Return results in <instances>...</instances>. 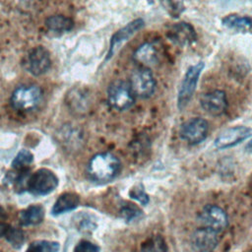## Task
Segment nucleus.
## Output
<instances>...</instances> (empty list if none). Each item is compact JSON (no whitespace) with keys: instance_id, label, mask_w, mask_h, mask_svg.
<instances>
[{"instance_id":"nucleus-1","label":"nucleus","mask_w":252,"mask_h":252,"mask_svg":"<svg viewBox=\"0 0 252 252\" xmlns=\"http://www.w3.org/2000/svg\"><path fill=\"white\" fill-rule=\"evenodd\" d=\"M121 169L118 158L111 153H98L88 163V175L96 182H108L115 178Z\"/></svg>"},{"instance_id":"nucleus-2","label":"nucleus","mask_w":252,"mask_h":252,"mask_svg":"<svg viewBox=\"0 0 252 252\" xmlns=\"http://www.w3.org/2000/svg\"><path fill=\"white\" fill-rule=\"evenodd\" d=\"M42 91L36 85H25L16 88L10 97L14 109L31 111L35 109L42 100Z\"/></svg>"},{"instance_id":"nucleus-3","label":"nucleus","mask_w":252,"mask_h":252,"mask_svg":"<svg viewBox=\"0 0 252 252\" xmlns=\"http://www.w3.org/2000/svg\"><path fill=\"white\" fill-rule=\"evenodd\" d=\"M57 186V176L53 171L47 168L37 169L26 180V189L34 196L50 194Z\"/></svg>"},{"instance_id":"nucleus-4","label":"nucleus","mask_w":252,"mask_h":252,"mask_svg":"<svg viewBox=\"0 0 252 252\" xmlns=\"http://www.w3.org/2000/svg\"><path fill=\"white\" fill-rule=\"evenodd\" d=\"M135 98L130 85L126 81H113L107 88V101L113 109L126 110L134 104Z\"/></svg>"},{"instance_id":"nucleus-5","label":"nucleus","mask_w":252,"mask_h":252,"mask_svg":"<svg viewBox=\"0 0 252 252\" xmlns=\"http://www.w3.org/2000/svg\"><path fill=\"white\" fill-rule=\"evenodd\" d=\"M128 83L134 96L138 98H149L156 91V80L150 68L140 66L135 69Z\"/></svg>"},{"instance_id":"nucleus-6","label":"nucleus","mask_w":252,"mask_h":252,"mask_svg":"<svg viewBox=\"0 0 252 252\" xmlns=\"http://www.w3.org/2000/svg\"><path fill=\"white\" fill-rule=\"evenodd\" d=\"M23 68L32 76H41L51 67L48 50L43 46H35L28 51L23 59Z\"/></svg>"},{"instance_id":"nucleus-7","label":"nucleus","mask_w":252,"mask_h":252,"mask_svg":"<svg viewBox=\"0 0 252 252\" xmlns=\"http://www.w3.org/2000/svg\"><path fill=\"white\" fill-rule=\"evenodd\" d=\"M204 66L203 62H198L187 69L177 94V106L179 109H183L192 98Z\"/></svg>"},{"instance_id":"nucleus-8","label":"nucleus","mask_w":252,"mask_h":252,"mask_svg":"<svg viewBox=\"0 0 252 252\" xmlns=\"http://www.w3.org/2000/svg\"><path fill=\"white\" fill-rule=\"evenodd\" d=\"M209 124L200 117H195L184 122L180 128V137L182 140L191 145L203 142L208 135Z\"/></svg>"},{"instance_id":"nucleus-9","label":"nucleus","mask_w":252,"mask_h":252,"mask_svg":"<svg viewBox=\"0 0 252 252\" xmlns=\"http://www.w3.org/2000/svg\"><path fill=\"white\" fill-rule=\"evenodd\" d=\"M252 136V128L235 126L220 132L215 139V147L219 150L234 147Z\"/></svg>"},{"instance_id":"nucleus-10","label":"nucleus","mask_w":252,"mask_h":252,"mask_svg":"<svg viewBox=\"0 0 252 252\" xmlns=\"http://www.w3.org/2000/svg\"><path fill=\"white\" fill-rule=\"evenodd\" d=\"M202 226L220 232L223 230L228 222L225 212L217 205L206 206L199 216Z\"/></svg>"},{"instance_id":"nucleus-11","label":"nucleus","mask_w":252,"mask_h":252,"mask_svg":"<svg viewBox=\"0 0 252 252\" xmlns=\"http://www.w3.org/2000/svg\"><path fill=\"white\" fill-rule=\"evenodd\" d=\"M144 25L145 23L142 19H136L118 30L110 39V45L106 59L111 58L126 41H128L137 32H139L144 27Z\"/></svg>"},{"instance_id":"nucleus-12","label":"nucleus","mask_w":252,"mask_h":252,"mask_svg":"<svg viewBox=\"0 0 252 252\" xmlns=\"http://www.w3.org/2000/svg\"><path fill=\"white\" fill-rule=\"evenodd\" d=\"M133 59L141 67L150 68L159 63L161 50L156 42H145L134 51Z\"/></svg>"},{"instance_id":"nucleus-13","label":"nucleus","mask_w":252,"mask_h":252,"mask_svg":"<svg viewBox=\"0 0 252 252\" xmlns=\"http://www.w3.org/2000/svg\"><path fill=\"white\" fill-rule=\"evenodd\" d=\"M202 108L211 115H220L227 108V99L225 93L220 90H214L203 94L200 98Z\"/></svg>"},{"instance_id":"nucleus-14","label":"nucleus","mask_w":252,"mask_h":252,"mask_svg":"<svg viewBox=\"0 0 252 252\" xmlns=\"http://www.w3.org/2000/svg\"><path fill=\"white\" fill-rule=\"evenodd\" d=\"M218 242V232L204 226L196 229L191 236L192 246L198 252H212Z\"/></svg>"},{"instance_id":"nucleus-15","label":"nucleus","mask_w":252,"mask_h":252,"mask_svg":"<svg viewBox=\"0 0 252 252\" xmlns=\"http://www.w3.org/2000/svg\"><path fill=\"white\" fill-rule=\"evenodd\" d=\"M168 36L174 43L180 46L190 45L197 38L194 28L190 24L184 22L173 25L168 31Z\"/></svg>"},{"instance_id":"nucleus-16","label":"nucleus","mask_w":252,"mask_h":252,"mask_svg":"<svg viewBox=\"0 0 252 252\" xmlns=\"http://www.w3.org/2000/svg\"><path fill=\"white\" fill-rule=\"evenodd\" d=\"M80 204V197L72 192L61 194L55 201L51 213L52 215H60L75 210Z\"/></svg>"},{"instance_id":"nucleus-17","label":"nucleus","mask_w":252,"mask_h":252,"mask_svg":"<svg viewBox=\"0 0 252 252\" xmlns=\"http://www.w3.org/2000/svg\"><path fill=\"white\" fill-rule=\"evenodd\" d=\"M44 219V209L40 205H32L20 213L19 220L21 225H35Z\"/></svg>"},{"instance_id":"nucleus-18","label":"nucleus","mask_w":252,"mask_h":252,"mask_svg":"<svg viewBox=\"0 0 252 252\" xmlns=\"http://www.w3.org/2000/svg\"><path fill=\"white\" fill-rule=\"evenodd\" d=\"M222 24L230 30L237 32H249L252 29V19L247 16L230 14L222 19Z\"/></svg>"},{"instance_id":"nucleus-19","label":"nucleus","mask_w":252,"mask_h":252,"mask_svg":"<svg viewBox=\"0 0 252 252\" xmlns=\"http://www.w3.org/2000/svg\"><path fill=\"white\" fill-rule=\"evenodd\" d=\"M45 25L49 31L56 33L70 32L73 29L74 23L70 18L63 15H53L46 19Z\"/></svg>"},{"instance_id":"nucleus-20","label":"nucleus","mask_w":252,"mask_h":252,"mask_svg":"<svg viewBox=\"0 0 252 252\" xmlns=\"http://www.w3.org/2000/svg\"><path fill=\"white\" fill-rule=\"evenodd\" d=\"M0 237H5L15 248H20L25 241V235L21 229L4 222H0Z\"/></svg>"},{"instance_id":"nucleus-21","label":"nucleus","mask_w":252,"mask_h":252,"mask_svg":"<svg viewBox=\"0 0 252 252\" xmlns=\"http://www.w3.org/2000/svg\"><path fill=\"white\" fill-rule=\"evenodd\" d=\"M60 246L58 242L37 240L29 245L26 252H58Z\"/></svg>"},{"instance_id":"nucleus-22","label":"nucleus","mask_w":252,"mask_h":252,"mask_svg":"<svg viewBox=\"0 0 252 252\" xmlns=\"http://www.w3.org/2000/svg\"><path fill=\"white\" fill-rule=\"evenodd\" d=\"M33 156L28 150H21L12 161V166L15 169H23L32 162Z\"/></svg>"},{"instance_id":"nucleus-23","label":"nucleus","mask_w":252,"mask_h":252,"mask_svg":"<svg viewBox=\"0 0 252 252\" xmlns=\"http://www.w3.org/2000/svg\"><path fill=\"white\" fill-rule=\"evenodd\" d=\"M159 2L163 6V8L168 12V14L172 15L173 17H177L183 10L181 2L177 0H159Z\"/></svg>"},{"instance_id":"nucleus-24","label":"nucleus","mask_w":252,"mask_h":252,"mask_svg":"<svg viewBox=\"0 0 252 252\" xmlns=\"http://www.w3.org/2000/svg\"><path fill=\"white\" fill-rule=\"evenodd\" d=\"M74 252H99V247L88 240H82L75 246Z\"/></svg>"},{"instance_id":"nucleus-25","label":"nucleus","mask_w":252,"mask_h":252,"mask_svg":"<svg viewBox=\"0 0 252 252\" xmlns=\"http://www.w3.org/2000/svg\"><path fill=\"white\" fill-rule=\"evenodd\" d=\"M121 215L127 220H133L134 219H137L139 218V216L141 215V211L136 208L134 205H128V206H125L123 209H122V213Z\"/></svg>"},{"instance_id":"nucleus-26","label":"nucleus","mask_w":252,"mask_h":252,"mask_svg":"<svg viewBox=\"0 0 252 252\" xmlns=\"http://www.w3.org/2000/svg\"><path fill=\"white\" fill-rule=\"evenodd\" d=\"M129 194L133 199L137 200L139 203H141L143 205H146L149 202V197H148V195L146 194V192L144 191L143 188L138 187V188L132 189Z\"/></svg>"},{"instance_id":"nucleus-27","label":"nucleus","mask_w":252,"mask_h":252,"mask_svg":"<svg viewBox=\"0 0 252 252\" xmlns=\"http://www.w3.org/2000/svg\"><path fill=\"white\" fill-rule=\"evenodd\" d=\"M146 252H165V245L162 242V239H153L150 244L147 245Z\"/></svg>"},{"instance_id":"nucleus-28","label":"nucleus","mask_w":252,"mask_h":252,"mask_svg":"<svg viewBox=\"0 0 252 252\" xmlns=\"http://www.w3.org/2000/svg\"><path fill=\"white\" fill-rule=\"evenodd\" d=\"M245 149H246V151H247L248 153L252 154V140H250V141L247 143Z\"/></svg>"},{"instance_id":"nucleus-29","label":"nucleus","mask_w":252,"mask_h":252,"mask_svg":"<svg viewBox=\"0 0 252 252\" xmlns=\"http://www.w3.org/2000/svg\"><path fill=\"white\" fill-rule=\"evenodd\" d=\"M4 214V212H3V210H2V208L0 207V219H1V215H3Z\"/></svg>"}]
</instances>
